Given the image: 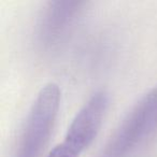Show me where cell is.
<instances>
[{
  "label": "cell",
  "instance_id": "cell-3",
  "mask_svg": "<svg viewBox=\"0 0 157 157\" xmlns=\"http://www.w3.org/2000/svg\"><path fill=\"white\" fill-rule=\"evenodd\" d=\"M86 1H51L42 11L37 25V42L42 50L50 52L67 40L82 17Z\"/></svg>",
  "mask_w": 157,
  "mask_h": 157
},
{
  "label": "cell",
  "instance_id": "cell-5",
  "mask_svg": "<svg viewBox=\"0 0 157 157\" xmlns=\"http://www.w3.org/2000/svg\"><path fill=\"white\" fill-rule=\"evenodd\" d=\"M80 153L73 148L72 146H70L68 143H66L65 141H63L61 143H59L58 145H56L51 153L48 155V157H78Z\"/></svg>",
  "mask_w": 157,
  "mask_h": 157
},
{
  "label": "cell",
  "instance_id": "cell-1",
  "mask_svg": "<svg viewBox=\"0 0 157 157\" xmlns=\"http://www.w3.org/2000/svg\"><path fill=\"white\" fill-rule=\"evenodd\" d=\"M157 138V85L128 112L98 157H139Z\"/></svg>",
  "mask_w": 157,
  "mask_h": 157
},
{
  "label": "cell",
  "instance_id": "cell-2",
  "mask_svg": "<svg viewBox=\"0 0 157 157\" xmlns=\"http://www.w3.org/2000/svg\"><path fill=\"white\" fill-rule=\"evenodd\" d=\"M59 105L58 85H44L29 110L14 157H41L54 129Z\"/></svg>",
  "mask_w": 157,
  "mask_h": 157
},
{
  "label": "cell",
  "instance_id": "cell-4",
  "mask_svg": "<svg viewBox=\"0 0 157 157\" xmlns=\"http://www.w3.org/2000/svg\"><path fill=\"white\" fill-rule=\"evenodd\" d=\"M110 103L105 90L96 92L76 113L68 127L63 141L80 154L93 143L101 128Z\"/></svg>",
  "mask_w": 157,
  "mask_h": 157
}]
</instances>
